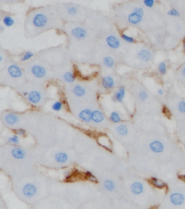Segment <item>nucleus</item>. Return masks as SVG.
Here are the masks:
<instances>
[{
	"instance_id": "f257e3e1",
	"label": "nucleus",
	"mask_w": 185,
	"mask_h": 209,
	"mask_svg": "<svg viewBox=\"0 0 185 209\" xmlns=\"http://www.w3.org/2000/svg\"><path fill=\"white\" fill-rule=\"evenodd\" d=\"M35 149L21 145L1 148L0 168L10 180L28 177L40 171Z\"/></svg>"
},
{
	"instance_id": "f03ea898",
	"label": "nucleus",
	"mask_w": 185,
	"mask_h": 209,
	"mask_svg": "<svg viewBox=\"0 0 185 209\" xmlns=\"http://www.w3.org/2000/svg\"><path fill=\"white\" fill-rule=\"evenodd\" d=\"M51 195L67 200L77 208L93 199L100 193L97 184L86 180H65L50 179Z\"/></svg>"
},
{
	"instance_id": "7ed1b4c3",
	"label": "nucleus",
	"mask_w": 185,
	"mask_h": 209,
	"mask_svg": "<svg viewBox=\"0 0 185 209\" xmlns=\"http://www.w3.org/2000/svg\"><path fill=\"white\" fill-rule=\"evenodd\" d=\"M50 179L40 171L28 177L10 180L11 189L18 200L32 207L51 195Z\"/></svg>"
},
{
	"instance_id": "20e7f679",
	"label": "nucleus",
	"mask_w": 185,
	"mask_h": 209,
	"mask_svg": "<svg viewBox=\"0 0 185 209\" xmlns=\"http://www.w3.org/2000/svg\"><path fill=\"white\" fill-rule=\"evenodd\" d=\"M125 197L143 209L153 205L155 190L148 182L140 177L132 168L123 176Z\"/></svg>"
},
{
	"instance_id": "39448f33",
	"label": "nucleus",
	"mask_w": 185,
	"mask_h": 209,
	"mask_svg": "<svg viewBox=\"0 0 185 209\" xmlns=\"http://www.w3.org/2000/svg\"><path fill=\"white\" fill-rule=\"evenodd\" d=\"M36 156L38 166L49 169H67L71 166L77 163V158L75 153L66 148H59L55 150L44 149L36 150Z\"/></svg>"
},
{
	"instance_id": "423d86ee",
	"label": "nucleus",
	"mask_w": 185,
	"mask_h": 209,
	"mask_svg": "<svg viewBox=\"0 0 185 209\" xmlns=\"http://www.w3.org/2000/svg\"><path fill=\"white\" fill-rule=\"evenodd\" d=\"M98 179L97 186L101 193L111 198L119 200L125 197L123 178L117 171H106L95 175Z\"/></svg>"
},
{
	"instance_id": "0eeeda50",
	"label": "nucleus",
	"mask_w": 185,
	"mask_h": 209,
	"mask_svg": "<svg viewBox=\"0 0 185 209\" xmlns=\"http://www.w3.org/2000/svg\"><path fill=\"white\" fill-rule=\"evenodd\" d=\"M111 134L119 143L122 145L130 148L136 140V131L134 128L129 126L125 124H119L114 125L111 127Z\"/></svg>"
},
{
	"instance_id": "6e6552de",
	"label": "nucleus",
	"mask_w": 185,
	"mask_h": 209,
	"mask_svg": "<svg viewBox=\"0 0 185 209\" xmlns=\"http://www.w3.org/2000/svg\"><path fill=\"white\" fill-rule=\"evenodd\" d=\"M31 209H79L67 200L58 196L50 195Z\"/></svg>"
},
{
	"instance_id": "1a4fd4ad",
	"label": "nucleus",
	"mask_w": 185,
	"mask_h": 209,
	"mask_svg": "<svg viewBox=\"0 0 185 209\" xmlns=\"http://www.w3.org/2000/svg\"><path fill=\"white\" fill-rule=\"evenodd\" d=\"M113 200L100 193L79 209H113Z\"/></svg>"
},
{
	"instance_id": "9d476101",
	"label": "nucleus",
	"mask_w": 185,
	"mask_h": 209,
	"mask_svg": "<svg viewBox=\"0 0 185 209\" xmlns=\"http://www.w3.org/2000/svg\"><path fill=\"white\" fill-rule=\"evenodd\" d=\"M44 94L40 89H23L20 91V94L23 98L27 100L30 104L33 105H41L45 100Z\"/></svg>"
},
{
	"instance_id": "9b49d317",
	"label": "nucleus",
	"mask_w": 185,
	"mask_h": 209,
	"mask_svg": "<svg viewBox=\"0 0 185 209\" xmlns=\"http://www.w3.org/2000/svg\"><path fill=\"white\" fill-rule=\"evenodd\" d=\"M28 70L30 76L36 81H44L49 77L48 69L44 64L28 63Z\"/></svg>"
},
{
	"instance_id": "f8f14e48",
	"label": "nucleus",
	"mask_w": 185,
	"mask_h": 209,
	"mask_svg": "<svg viewBox=\"0 0 185 209\" xmlns=\"http://www.w3.org/2000/svg\"><path fill=\"white\" fill-rule=\"evenodd\" d=\"M109 121L104 112L100 109H93L92 111V127L104 129L108 126Z\"/></svg>"
},
{
	"instance_id": "ddd939ff",
	"label": "nucleus",
	"mask_w": 185,
	"mask_h": 209,
	"mask_svg": "<svg viewBox=\"0 0 185 209\" xmlns=\"http://www.w3.org/2000/svg\"><path fill=\"white\" fill-rule=\"evenodd\" d=\"M23 69L16 62H12L6 67V74L10 81L15 83L23 77Z\"/></svg>"
},
{
	"instance_id": "4468645a",
	"label": "nucleus",
	"mask_w": 185,
	"mask_h": 209,
	"mask_svg": "<svg viewBox=\"0 0 185 209\" xmlns=\"http://www.w3.org/2000/svg\"><path fill=\"white\" fill-rule=\"evenodd\" d=\"M31 24L37 29L43 30L48 28L49 18L44 12H36L31 18Z\"/></svg>"
},
{
	"instance_id": "2eb2a0df",
	"label": "nucleus",
	"mask_w": 185,
	"mask_h": 209,
	"mask_svg": "<svg viewBox=\"0 0 185 209\" xmlns=\"http://www.w3.org/2000/svg\"><path fill=\"white\" fill-rule=\"evenodd\" d=\"M145 15L144 10L140 6H135L132 8L131 12L129 13L127 18V22L129 24L137 25L143 20V18Z\"/></svg>"
},
{
	"instance_id": "dca6fc26",
	"label": "nucleus",
	"mask_w": 185,
	"mask_h": 209,
	"mask_svg": "<svg viewBox=\"0 0 185 209\" xmlns=\"http://www.w3.org/2000/svg\"><path fill=\"white\" fill-rule=\"evenodd\" d=\"M70 36L75 41L83 42L89 37V33H88V30L85 27L81 25L75 24V26L70 29Z\"/></svg>"
},
{
	"instance_id": "f3484780",
	"label": "nucleus",
	"mask_w": 185,
	"mask_h": 209,
	"mask_svg": "<svg viewBox=\"0 0 185 209\" xmlns=\"http://www.w3.org/2000/svg\"><path fill=\"white\" fill-rule=\"evenodd\" d=\"M2 121L5 126L7 128L15 130L17 129L22 128L20 127V116L14 113H7L2 117Z\"/></svg>"
},
{
	"instance_id": "a211bd4d",
	"label": "nucleus",
	"mask_w": 185,
	"mask_h": 209,
	"mask_svg": "<svg viewBox=\"0 0 185 209\" xmlns=\"http://www.w3.org/2000/svg\"><path fill=\"white\" fill-rule=\"evenodd\" d=\"M63 13L65 18L72 20L78 18L80 14H81V7L75 4H67L66 6H64Z\"/></svg>"
},
{
	"instance_id": "6ab92c4d",
	"label": "nucleus",
	"mask_w": 185,
	"mask_h": 209,
	"mask_svg": "<svg viewBox=\"0 0 185 209\" xmlns=\"http://www.w3.org/2000/svg\"><path fill=\"white\" fill-rule=\"evenodd\" d=\"M106 45L110 49L117 50L119 49L122 46V42L118 36L114 34H110L107 35L105 38Z\"/></svg>"
},
{
	"instance_id": "aec40b11",
	"label": "nucleus",
	"mask_w": 185,
	"mask_h": 209,
	"mask_svg": "<svg viewBox=\"0 0 185 209\" xmlns=\"http://www.w3.org/2000/svg\"><path fill=\"white\" fill-rule=\"evenodd\" d=\"M116 84V79L111 75H104L101 79V87L105 91H111L114 89Z\"/></svg>"
},
{
	"instance_id": "412c9836",
	"label": "nucleus",
	"mask_w": 185,
	"mask_h": 209,
	"mask_svg": "<svg viewBox=\"0 0 185 209\" xmlns=\"http://www.w3.org/2000/svg\"><path fill=\"white\" fill-rule=\"evenodd\" d=\"M92 111L91 108H83L77 112V118L84 124L92 126Z\"/></svg>"
},
{
	"instance_id": "4be33fe9",
	"label": "nucleus",
	"mask_w": 185,
	"mask_h": 209,
	"mask_svg": "<svg viewBox=\"0 0 185 209\" xmlns=\"http://www.w3.org/2000/svg\"><path fill=\"white\" fill-rule=\"evenodd\" d=\"M148 149L155 154H161L164 151L165 147L163 143L159 139H153L148 143Z\"/></svg>"
},
{
	"instance_id": "5701e85b",
	"label": "nucleus",
	"mask_w": 185,
	"mask_h": 209,
	"mask_svg": "<svg viewBox=\"0 0 185 209\" xmlns=\"http://www.w3.org/2000/svg\"><path fill=\"white\" fill-rule=\"evenodd\" d=\"M127 94V90L124 86H119L114 92L111 100L114 102L123 103Z\"/></svg>"
},
{
	"instance_id": "b1692460",
	"label": "nucleus",
	"mask_w": 185,
	"mask_h": 209,
	"mask_svg": "<svg viewBox=\"0 0 185 209\" xmlns=\"http://www.w3.org/2000/svg\"><path fill=\"white\" fill-rule=\"evenodd\" d=\"M87 87L85 85L76 84L72 87L71 89V92L73 97L76 98H83L87 95L88 94V89Z\"/></svg>"
},
{
	"instance_id": "393cba45",
	"label": "nucleus",
	"mask_w": 185,
	"mask_h": 209,
	"mask_svg": "<svg viewBox=\"0 0 185 209\" xmlns=\"http://www.w3.org/2000/svg\"><path fill=\"white\" fill-rule=\"evenodd\" d=\"M60 80L67 84H72L76 80V75L72 70H65L60 74Z\"/></svg>"
},
{
	"instance_id": "a878e982",
	"label": "nucleus",
	"mask_w": 185,
	"mask_h": 209,
	"mask_svg": "<svg viewBox=\"0 0 185 209\" xmlns=\"http://www.w3.org/2000/svg\"><path fill=\"white\" fill-rule=\"evenodd\" d=\"M152 52L149 49H141L137 52V57L139 60L144 62H148L152 59Z\"/></svg>"
},
{
	"instance_id": "bb28decb",
	"label": "nucleus",
	"mask_w": 185,
	"mask_h": 209,
	"mask_svg": "<svg viewBox=\"0 0 185 209\" xmlns=\"http://www.w3.org/2000/svg\"><path fill=\"white\" fill-rule=\"evenodd\" d=\"M148 182H149L150 185H151L153 187H154L155 189H163L167 187L166 183L164 181L156 177V176H151V177L148 179Z\"/></svg>"
},
{
	"instance_id": "cd10ccee",
	"label": "nucleus",
	"mask_w": 185,
	"mask_h": 209,
	"mask_svg": "<svg viewBox=\"0 0 185 209\" xmlns=\"http://www.w3.org/2000/svg\"><path fill=\"white\" fill-rule=\"evenodd\" d=\"M169 200L174 206H181L184 203V196L179 193H173L169 196Z\"/></svg>"
},
{
	"instance_id": "c85d7f7f",
	"label": "nucleus",
	"mask_w": 185,
	"mask_h": 209,
	"mask_svg": "<svg viewBox=\"0 0 185 209\" xmlns=\"http://www.w3.org/2000/svg\"><path fill=\"white\" fill-rule=\"evenodd\" d=\"M5 143L6 145H14L18 146L20 145L21 144V137H19L18 135L13 134L9 135L5 138Z\"/></svg>"
},
{
	"instance_id": "c756f323",
	"label": "nucleus",
	"mask_w": 185,
	"mask_h": 209,
	"mask_svg": "<svg viewBox=\"0 0 185 209\" xmlns=\"http://www.w3.org/2000/svg\"><path fill=\"white\" fill-rule=\"evenodd\" d=\"M109 121H111L113 124H121L122 121V116L119 111L117 110H114L109 114Z\"/></svg>"
},
{
	"instance_id": "7c9ffc66",
	"label": "nucleus",
	"mask_w": 185,
	"mask_h": 209,
	"mask_svg": "<svg viewBox=\"0 0 185 209\" xmlns=\"http://www.w3.org/2000/svg\"><path fill=\"white\" fill-rule=\"evenodd\" d=\"M102 65L107 69H114L116 66L115 60L110 55H106L103 57Z\"/></svg>"
},
{
	"instance_id": "2f4dec72",
	"label": "nucleus",
	"mask_w": 185,
	"mask_h": 209,
	"mask_svg": "<svg viewBox=\"0 0 185 209\" xmlns=\"http://www.w3.org/2000/svg\"><path fill=\"white\" fill-rule=\"evenodd\" d=\"M2 24L5 25L6 28L12 27L15 24V20L10 15H5L2 18Z\"/></svg>"
},
{
	"instance_id": "473e14b6",
	"label": "nucleus",
	"mask_w": 185,
	"mask_h": 209,
	"mask_svg": "<svg viewBox=\"0 0 185 209\" xmlns=\"http://www.w3.org/2000/svg\"><path fill=\"white\" fill-rule=\"evenodd\" d=\"M64 104L61 100H56L51 104V108L54 112H60L63 110Z\"/></svg>"
},
{
	"instance_id": "72a5a7b5",
	"label": "nucleus",
	"mask_w": 185,
	"mask_h": 209,
	"mask_svg": "<svg viewBox=\"0 0 185 209\" xmlns=\"http://www.w3.org/2000/svg\"><path fill=\"white\" fill-rule=\"evenodd\" d=\"M34 56H35V54H34L33 52H32L31 50H28L26 52H25L23 54V55L21 56L20 61L23 62H28L29 61V60H31Z\"/></svg>"
},
{
	"instance_id": "f704fd0d",
	"label": "nucleus",
	"mask_w": 185,
	"mask_h": 209,
	"mask_svg": "<svg viewBox=\"0 0 185 209\" xmlns=\"http://www.w3.org/2000/svg\"><path fill=\"white\" fill-rule=\"evenodd\" d=\"M121 39L124 41V42L127 43V44H135L136 42V39H135V37H133L132 36L128 35V34H124L122 33L121 34Z\"/></svg>"
},
{
	"instance_id": "c9c22d12",
	"label": "nucleus",
	"mask_w": 185,
	"mask_h": 209,
	"mask_svg": "<svg viewBox=\"0 0 185 209\" xmlns=\"http://www.w3.org/2000/svg\"><path fill=\"white\" fill-rule=\"evenodd\" d=\"M158 70L159 74L162 76L166 74L167 73V65L165 61H161L158 64Z\"/></svg>"
},
{
	"instance_id": "e433bc0d",
	"label": "nucleus",
	"mask_w": 185,
	"mask_h": 209,
	"mask_svg": "<svg viewBox=\"0 0 185 209\" xmlns=\"http://www.w3.org/2000/svg\"><path fill=\"white\" fill-rule=\"evenodd\" d=\"M155 4H156L155 0H143V5L144 7L149 8V9L153 7Z\"/></svg>"
},
{
	"instance_id": "4c0bfd02",
	"label": "nucleus",
	"mask_w": 185,
	"mask_h": 209,
	"mask_svg": "<svg viewBox=\"0 0 185 209\" xmlns=\"http://www.w3.org/2000/svg\"><path fill=\"white\" fill-rule=\"evenodd\" d=\"M167 15L169 16L176 17V18L180 16V13H179V10L175 9V8H172V9L169 10V11L167 12Z\"/></svg>"
},
{
	"instance_id": "58836bf2",
	"label": "nucleus",
	"mask_w": 185,
	"mask_h": 209,
	"mask_svg": "<svg viewBox=\"0 0 185 209\" xmlns=\"http://www.w3.org/2000/svg\"><path fill=\"white\" fill-rule=\"evenodd\" d=\"M15 134L17 135H18L19 137H24L26 136L27 133H26V130L23 128H20V129H17L15 130H14Z\"/></svg>"
},
{
	"instance_id": "ea45409f",
	"label": "nucleus",
	"mask_w": 185,
	"mask_h": 209,
	"mask_svg": "<svg viewBox=\"0 0 185 209\" xmlns=\"http://www.w3.org/2000/svg\"><path fill=\"white\" fill-rule=\"evenodd\" d=\"M177 108L181 113L185 114V100H182L179 102Z\"/></svg>"
},
{
	"instance_id": "a19ab883",
	"label": "nucleus",
	"mask_w": 185,
	"mask_h": 209,
	"mask_svg": "<svg viewBox=\"0 0 185 209\" xmlns=\"http://www.w3.org/2000/svg\"><path fill=\"white\" fill-rule=\"evenodd\" d=\"M0 209H9L7 202L4 199L2 195H1L0 197Z\"/></svg>"
},
{
	"instance_id": "79ce46f5",
	"label": "nucleus",
	"mask_w": 185,
	"mask_h": 209,
	"mask_svg": "<svg viewBox=\"0 0 185 209\" xmlns=\"http://www.w3.org/2000/svg\"><path fill=\"white\" fill-rule=\"evenodd\" d=\"M6 55L3 52H1L0 53V63H1V66H3L5 65V62H6Z\"/></svg>"
},
{
	"instance_id": "37998d69",
	"label": "nucleus",
	"mask_w": 185,
	"mask_h": 209,
	"mask_svg": "<svg viewBox=\"0 0 185 209\" xmlns=\"http://www.w3.org/2000/svg\"><path fill=\"white\" fill-rule=\"evenodd\" d=\"M157 93H158V95L163 96V94H164V90H163L162 88H160V89H158V90H157Z\"/></svg>"
},
{
	"instance_id": "c03bdc74",
	"label": "nucleus",
	"mask_w": 185,
	"mask_h": 209,
	"mask_svg": "<svg viewBox=\"0 0 185 209\" xmlns=\"http://www.w3.org/2000/svg\"><path fill=\"white\" fill-rule=\"evenodd\" d=\"M5 29H6V27L5 26V25L1 24V25H0V31H1V33H2V32L5 31Z\"/></svg>"
},
{
	"instance_id": "a18cd8bd",
	"label": "nucleus",
	"mask_w": 185,
	"mask_h": 209,
	"mask_svg": "<svg viewBox=\"0 0 185 209\" xmlns=\"http://www.w3.org/2000/svg\"><path fill=\"white\" fill-rule=\"evenodd\" d=\"M183 50L185 52V39L184 40V42H183Z\"/></svg>"
},
{
	"instance_id": "49530a36",
	"label": "nucleus",
	"mask_w": 185,
	"mask_h": 209,
	"mask_svg": "<svg viewBox=\"0 0 185 209\" xmlns=\"http://www.w3.org/2000/svg\"><path fill=\"white\" fill-rule=\"evenodd\" d=\"M182 75L185 77V67L183 68V70H182Z\"/></svg>"
}]
</instances>
